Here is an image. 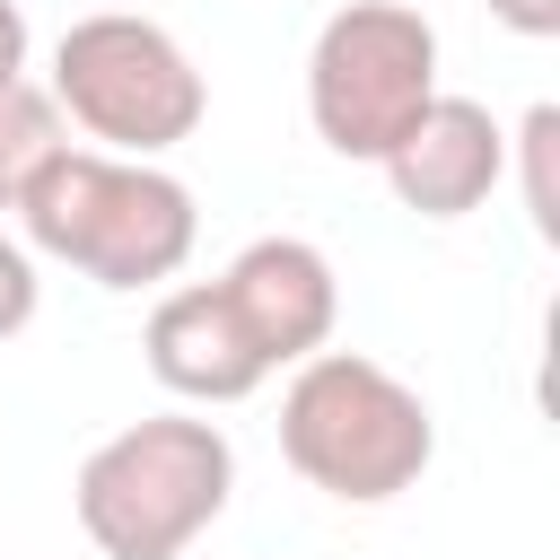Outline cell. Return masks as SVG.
<instances>
[{
	"label": "cell",
	"instance_id": "obj_13",
	"mask_svg": "<svg viewBox=\"0 0 560 560\" xmlns=\"http://www.w3.org/2000/svg\"><path fill=\"white\" fill-rule=\"evenodd\" d=\"M9 79H26V9L18 0H0V88Z\"/></svg>",
	"mask_w": 560,
	"mask_h": 560
},
{
	"label": "cell",
	"instance_id": "obj_8",
	"mask_svg": "<svg viewBox=\"0 0 560 560\" xmlns=\"http://www.w3.org/2000/svg\"><path fill=\"white\" fill-rule=\"evenodd\" d=\"M140 350H149V376L175 394V402H245L271 368H262V350L245 341V324H236V306L219 298V280H184V289H166L158 306H149V332H140Z\"/></svg>",
	"mask_w": 560,
	"mask_h": 560
},
{
	"label": "cell",
	"instance_id": "obj_4",
	"mask_svg": "<svg viewBox=\"0 0 560 560\" xmlns=\"http://www.w3.org/2000/svg\"><path fill=\"white\" fill-rule=\"evenodd\" d=\"M52 105L105 158H166L201 131L210 79L192 70V52L158 18L96 9V18H70L52 44Z\"/></svg>",
	"mask_w": 560,
	"mask_h": 560
},
{
	"label": "cell",
	"instance_id": "obj_2",
	"mask_svg": "<svg viewBox=\"0 0 560 560\" xmlns=\"http://www.w3.org/2000/svg\"><path fill=\"white\" fill-rule=\"evenodd\" d=\"M280 455L306 490L341 508H385L438 464V420L420 385H402L368 350H315L280 394Z\"/></svg>",
	"mask_w": 560,
	"mask_h": 560
},
{
	"label": "cell",
	"instance_id": "obj_3",
	"mask_svg": "<svg viewBox=\"0 0 560 560\" xmlns=\"http://www.w3.org/2000/svg\"><path fill=\"white\" fill-rule=\"evenodd\" d=\"M236 499V446L201 411H149L88 446L70 508L105 560H184Z\"/></svg>",
	"mask_w": 560,
	"mask_h": 560
},
{
	"label": "cell",
	"instance_id": "obj_5",
	"mask_svg": "<svg viewBox=\"0 0 560 560\" xmlns=\"http://www.w3.org/2000/svg\"><path fill=\"white\" fill-rule=\"evenodd\" d=\"M438 105V26L411 0H350L315 26L306 122L332 158L385 166V149Z\"/></svg>",
	"mask_w": 560,
	"mask_h": 560
},
{
	"label": "cell",
	"instance_id": "obj_10",
	"mask_svg": "<svg viewBox=\"0 0 560 560\" xmlns=\"http://www.w3.org/2000/svg\"><path fill=\"white\" fill-rule=\"evenodd\" d=\"M508 158H525V210H534V236L560 245V175H551V158H560V105H534V114L516 122Z\"/></svg>",
	"mask_w": 560,
	"mask_h": 560
},
{
	"label": "cell",
	"instance_id": "obj_6",
	"mask_svg": "<svg viewBox=\"0 0 560 560\" xmlns=\"http://www.w3.org/2000/svg\"><path fill=\"white\" fill-rule=\"evenodd\" d=\"M219 298L236 306V324H245V341L262 350V368H298V359L332 350L341 280H332V254L306 245V236H254V245L219 271Z\"/></svg>",
	"mask_w": 560,
	"mask_h": 560
},
{
	"label": "cell",
	"instance_id": "obj_7",
	"mask_svg": "<svg viewBox=\"0 0 560 560\" xmlns=\"http://www.w3.org/2000/svg\"><path fill=\"white\" fill-rule=\"evenodd\" d=\"M385 184L411 219H472L508 184V131L490 122L481 96H446L385 149Z\"/></svg>",
	"mask_w": 560,
	"mask_h": 560
},
{
	"label": "cell",
	"instance_id": "obj_9",
	"mask_svg": "<svg viewBox=\"0 0 560 560\" xmlns=\"http://www.w3.org/2000/svg\"><path fill=\"white\" fill-rule=\"evenodd\" d=\"M61 149H70V122H61L52 88L9 79V88H0V210H18V201H26V184H35Z\"/></svg>",
	"mask_w": 560,
	"mask_h": 560
},
{
	"label": "cell",
	"instance_id": "obj_1",
	"mask_svg": "<svg viewBox=\"0 0 560 560\" xmlns=\"http://www.w3.org/2000/svg\"><path fill=\"white\" fill-rule=\"evenodd\" d=\"M18 228H26V254H52L96 289H158L192 262L201 210H192V184L166 175L158 158L61 149L26 184Z\"/></svg>",
	"mask_w": 560,
	"mask_h": 560
},
{
	"label": "cell",
	"instance_id": "obj_11",
	"mask_svg": "<svg viewBox=\"0 0 560 560\" xmlns=\"http://www.w3.org/2000/svg\"><path fill=\"white\" fill-rule=\"evenodd\" d=\"M44 306V280H35V254L18 236H0V341H18Z\"/></svg>",
	"mask_w": 560,
	"mask_h": 560
},
{
	"label": "cell",
	"instance_id": "obj_12",
	"mask_svg": "<svg viewBox=\"0 0 560 560\" xmlns=\"http://www.w3.org/2000/svg\"><path fill=\"white\" fill-rule=\"evenodd\" d=\"M490 18L508 26V35H560V0H490Z\"/></svg>",
	"mask_w": 560,
	"mask_h": 560
}]
</instances>
